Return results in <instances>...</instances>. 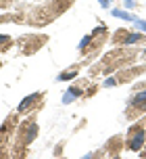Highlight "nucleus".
Wrapping results in <instances>:
<instances>
[{"instance_id": "obj_2", "label": "nucleus", "mask_w": 146, "mask_h": 159, "mask_svg": "<svg viewBox=\"0 0 146 159\" xmlns=\"http://www.w3.org/2000/svg\"><path fill=\"white\" fill-rule=\"evenodd\" d=\"M36 98H38V94H29L27 98H23V101H21V105H19V111H23V109H27V107H29V105H32L33 101H36Z\"/></svg>"}, {"instance_id": "obj_4", "label": "nucleus", "mask_w": 146, "mask_h": 159, "mask_svg": "<svg viewBox=\"0 0 146 159\" xmlns=\"http://www.w3.org/2000/svg\"><path fill=\"white\" fill-rule=\"evenodd\" d=\"M115 17H121V19H125V21H136L131 15H127V13H123V11H113Z\"/></svg>"}, {"instance_id": "obj_7", "label": "nucleus", "mask_w": 146, "mask_h": 159, "mask_svg": "<svg viewBox=\"0 0 146 159\" xmlns=\"http://www.w3.org/2000/svg\"><path fill=\"white\" fill-rule=\"evenodd\" d=\"M33 136H36V126L29 128V134H27V143H29V140H33Z\"/></svg>"}, {"instance_id": "obj_5", "label": "nucleus", "mask_w": 146, "mask_h": 159, "mask_svg": "<svg viewBox=\"0 0 146 159\" xmlns=\"http://www.w3.org/2000/svg\"><path fill=\"white\" fill-rule=\"evenodd\" d=\"M138 40H144V38H142V36H138V34H131V36H127L125 44H134V42H138Z\"/></svg>"}, {"instance_id": "obj_8", "label": "nucleus", "mask_w": 146, "mask_h": 159, "mask_svg": "<svg viewBox=\"0 0 146 159\" xmlns=\"http://www.w3.org/2000/svg\"><path fill=\"white\" fill-rule=\"evenodd\" d=\"M71 78H75V71H67L61 75V80H71Z\"/></svg>"}, {"instance_id": "obj_6", "label": "nucleus", "mask_w": 146, "mask_h": 159, "mask_svg": "<svg viewBox=\"0 0 146 159\" xmlns=\"http://www.w3.org/2000/svg\"><path fill=\"white\" fill-rule=\"evenodd\" d=\"M144 101H146V92H140V94L134 96V101H131V103H134V105H138V103H144Z\"/></svg>"}, {"instance_id": "obj_3", "label": "nucleus", "mask_w": 146, "mask_h": 159, "mask_svg": "<svg viewBox=\"0 0 146 159\" xmlns=\"http://www.w3.org/2000/svg\"><path fill=\"white\" fill-rule=\"evenodd\" d=\"M81 92H79V88H69V92H67L65 96H63V101H65V103H69V101H71V98H75V96H79Z\"/></svg>"}, {"instance_id": "obj_11", "label": "nucleus", "mask_w": 146, "mask_h": 159, "mask_svg": "<svg viewBox=\"0 0 146 159\" xmlns=\"http://www.w3.org/2000/svg\"><path fill=\"white\" fill-rule=\"evenodd\" d=\"M109 2H111V0H100V4H102V7H109Z\"/></svg>"}, {"instance_id": "obj_10", "label": "nucleus", "mask_w": 146, "mask_h": 159, "mask_svg": "<svg viewBox=\"0 0 146 159\" xmlns=\"http://www.w3.org/2000/svg\"><path fill=\"white\" fill-rule=\"evenodd\" d=\"M138 27H142V30H146V23H144V21H138Z\"/></svg>"}, {"instance_id": "obj_9", "label": "nucleus", "mask_w": 146, "mask_h": 159, "mask_svg": "<svg viewBox=\"0 0 146 159\" xmlns=\"http://www.w3.org/2000/svg\"><path fill=\"white\" fill-rule=\"evenodd\" d=\"M90 40H92V38H90V36H86V38H84V40L79 42V48H84V46H86V44L90 42Z\"/></svg>"}, {"instance_id": "obj_1", "label": "nucleus", "mask_w": 146, "mask_h": 159, "mask_svg": "<svg viewBox=\"0 0 146 159\" xmlns=\"http://www.w3.org/2000/svg\"><path fill=\"white\" fill-rule=\"evenodd\" d=\"M142 143H144V132L140 130L138 134L131 138V143H130V149H134V151H138L140 147H142Z\"/></svg>"}]
</instances>
